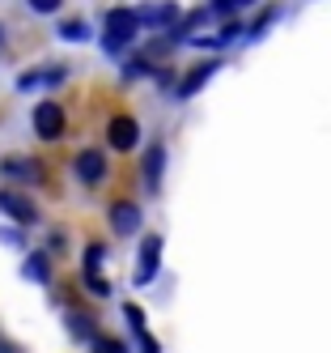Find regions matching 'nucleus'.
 I'll list each match as a JSON object with an SVG mask.
<instances>
[{
  "mask_svg": "<svg viewBox=\"0 0 331 353\" xmlns=\"http://www.w3.org/2000/svg\"><path fill=\"white\" fill-rule=\"evenodd\" d=\"M162 166H166V145H149V154H145V183H149V192H158Z\"/></svg>",
  "mask_w": 331,
  "mask_h": 353,
  "instance_id": "9b49d317",
  "label": "nucleus"
},
{
  "mask_svg": "<svg viewBox=\"0 0 331 353\" xmlns=\"http://www.w3.org/2000/svg\"><path fill=\"white\" fill-rule=\"evenodd\" d=\"M107 141H111V149H119V154H132L136 141H140V123L132 115H115L111 128H107Z\"/></svg>",
  "mask_w": 331,
  "mask_h": 353,
  "instance_id": "20e7f679",
  "label": "nucleus"
},
{
  "mask_svg": "<svg viewBox=\"0 0 331 353\" xmlns=\"http://www.w3.org/2000/svg\"><path fill=\"white\" fill-rule=\"evenodd\" d=\"M94 353H127V349H123V341H115V336H98V341H94Z\"/></svg>",
  "mask_w": 331,
  "mask_h": 353,
  "instance_id": "dca6fc26",
  "label": "nucleus"
},
{
  "mask_svg": "<svg viewBox=\"0 0 331 353\" xmlns=\"http://www.w3.org/2000/svg\"><path fill=\"white\" fill-rule=\"evenodd\" d=\"M25 5H30L34 13H56V9L64 5V0H25Z\"/></svg>",
  "mask_w": 331,
  "mask_h": 353,
  "instance_id": "a211bd4d",
  "label": "nucleus"
},
{
  "mask_svg": "<svg viewBox=\"0 0 331 353\" xmlns=\"http://www.w3.org/2000/svg\"><path fill=\"white\" fill-rule=\"evenodd\" d=\"M136 34H140V17H136V9H127V5L111 9L107 21H102V47L115 52V56L123 52V47H132Z\"/></svg>",
  "mask_w": 331,
  "mask_h": 353,
  "instance_id": "f257e3e1",
  "label": "nucleus"
},
{
  "mask_svg": "<svg viewBox=\"0 0 331 353\" xmlns=\"http://www.w3.org/2000/svg\"><path fill=\"white\" fill-rule=\"evenodd\" d=\"M0 52H5V26H0Z\"/></svg>",
  "mask_w": 331,
  "mask_h": 353,
  "instance_id": "aec40b11",
  "label": "nucleus"
},
{
  "mask_svg": "<svg viewBox=\"0 0 331 353\" xmlns=\"http://www.w3.org/2000/svg\"><path fill=\"white\" fill-rule=\"evenodd\" d=\"M76 179H81L85 188H98L102 179H107V158H102L98 149H85V154H76Z\"/></svg>",
  "mask_w": 331,
  "mask_h": 353,
  "instance_id": "423d86ee",
  "label": "nucleus"
},
{
  "mask_svg": "<svg viewBox=\"0 0 331 353\" xmlns=\"http://www.w3.org/2000/svg\"><path fill=\"white\" fill-rule=\"evenodd\" d=\"M60 39H72V43H85L89 39V26H85V21H64V26H60Z\"/></svg>",
  "mask_w": 331,
  "mask_h": 353,
  "instance_id": "4468645a",
  "label": "nucleus"
},
{
  "mask_svg": "<svg viewBox=\"0 0 331 353\" xmlns=\"http://www.w3.org/2000/svg\"><path fill=\"white\" fill-rule=\"evenodd\" d=\"M217 68H221V60H204V64H195V68L187 72V77H183V81H178V90H174V94H178V98H191V94H195V90H200L204 81H209V77H213V72H217Z\"/></svg>",
  "mask_w": 331,
  "mask_h": 353,
  "instance_id": "9d476101",
  "label": "nucleus"
},
{
  "mask_svg": "<svg viewBox=\"0 0 331 353\" xmlns=\"http://www.w3.org/2000/svg\"><path fill=\"white\" fill-rule=\"evenodd\" d=\"M272 21H276V9H268V13H259V21H255V26H250V39H259L268 26H272Z\"/></svg>",
  "mask_w": 331,
  "mask_h": 353,
  "instance_id": "f3484780",
  "label": "nucleus"
},
{
  "mask_svg": "<svg viewBox=\"0 0 331 353\" xmlns=\"http://www.w3.org/2000/svg\"><path fill=\"white\" fill-rule=\"evenodd\" d=\"M136 341H140V353H158V341H153L149 332H136Z\"/></svg>",
  "mask_w": 331,
  "mask_h": 353,
  "instance_id": "6ab92c4d",
  "label": "nucleus"
},
{
  "mask_svg": "<svg viewBox=\"0 0 331 353\" xmlns=\"http://www.w3.org/2000/svg\"><path fill=\"white\" fill-rule=\"evenodd\" d=\"M158 260H162V234H149V239L140 243V276H136L140 285L153 281V272H158Z\"/></svg>",
  "mask_w": 331,
  "mask_h": 353,
  "instance_id": "6e6552de",
  "label": "nucleus"
},
{
  "mask_svg": "<svg viewBox=\"0 0 331 353\" xmlns=\"http://www.w3.org/2000/svg\"><path fill=\"white\" fill-rule=\"evenodd\" d=\"M64 319H68V327H72V336H76V341H89V345L98 341V336H94L98 327H94V319H89L85 311H68Z\"/></svg>",
  "mask_w": 331,
  "mask_h": 353,
  "instance_id": "ddd939ff",
  "label": "nucleus"
},
{
  "mask_svg": "<svg viewBox=\"0 0 331 353\" xmlns=\"http://www.w3.org/2000/svg\"><path fill=\"white\" fill-rule=\"evenodd\" d=\"M0 209H5L13 221H21V225H34V221H39V205H34L30 196L13 192V188H5V192H0Z\"/></svg>",
  "mask_w": 331,
  "mask_h": 353,
  "instance_id": "39448f33",
  "label": "nucleus"
},
{
  "mask_svg": "<svg viewBox=\"0 0 331 353\" xmlns=\"http://www.w3.org/2000/svg\"><path fill=\"white\" fill-rule=\"evenodd\" d=\"M111 225H115V234H136L140 230V205H132V200H115L111 205Z\"/></svg>",
  "mask_w": 331,
  "mask_h": 353,
  "instance_id": "0eeeda50",
  "label": "nucleus"
},
{
  "mask_svg": "<svg viewBox=\"0 0 331 353\" xmlns=\"http://www.w3.org/2000/svg\"><path fill=\"white\" fill-rule=\"evenodd\" d=\"M64 128H68V115H64V107L60 103H39L34 107V132L43 137V141H56V137H64Z\"/></svg>",
  "mask_w": 331,
  "mask_h": 353,
  "instance_id": "7ed1b4c3",
  "label": "nucleus"
},
{
  "mask_svg": "<svg viewBox=\"0 0 331 353\" xmlns=\"http://www.w3.org/2000/svg\"><path fill=\"white\" fill-rule=\"evenodd\" d=\"M25 276H34L39 285L51 281V256L47 251H30V256H25Z\"/></svg>",
  "mask_w": 331,
  "mask_h": 353,
  "instance_id": "f8f14e48",
  "label": "nucleus"
},
{
  "mask_svg": "<svg viewBox=\"0 0 331 353\" xmlns=\"http://www.w3.org/2000/svg\"><path fill=\"white\" fill-rule=\"evenodd\" d=\"M102 256H107V247H102V243H89V247H85V276H98Z\"/></svg>",
  "mask_w": 331,
  "mask_h": 353,
  "instance_id": "2eb2a0df",
  "label": "nucleus"
},
{
  "mask_svg": "<svg viewBox=\"0 0 331 353\" xmlns=\"http://www.w3.org/2000/svg\"><path fill=\"white\" fill-rule=\"evenodd\" d=\"M0 170H5L9 179H25V183H39L43 179L39 158H5V162H0Z\"/></svg>",
  "mask_w": 331,
  "mask_h": 353,
  "instance_id": "1a4fd4ad",
  "label": "nucleus"
},
{
  "mask_svg": "<svg viewBox=\"0 0 331 353\" xmlns=\"http://www.w3.org/2000/svg\"><path fill=\"white\" fill-rule=\"evenodd\" d=\"M140 17V30H174L178 26V5L174 0H153V5L136 9Z\"/></svg>",
  "mask_w": 331,
  "mask_h": 353,
  "instance_id": "f03ea898",
  "label": "nucleus"
}]
</instances>
